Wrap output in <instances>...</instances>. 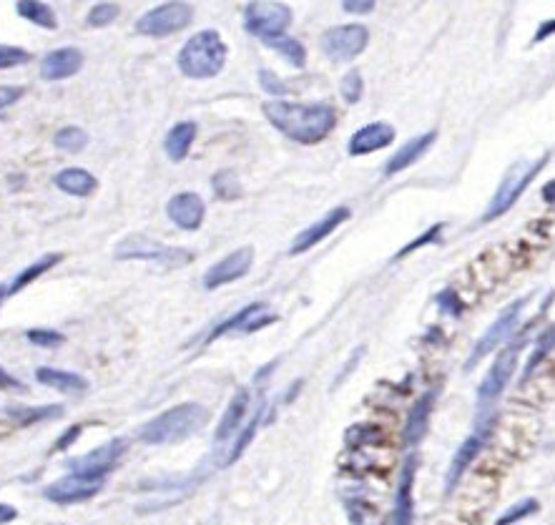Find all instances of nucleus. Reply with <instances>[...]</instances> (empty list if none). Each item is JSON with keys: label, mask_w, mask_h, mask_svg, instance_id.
Masks as SVG:
<instances>
[{"label": "nucleus", "mask_w": 555, "mask_h": 525, "mask_svg": "<svg viewBox=\"0 0 555 525\" xmlns=\"http://www.w3.org/2000/svg\"><path fill=\"white\" fill-rule=\"evenodd\" d=\"M264 116L279 134L304 146L324 141L337 124V114L329 103L269 101L264 103Z\"/></svg>", "instance_id": "nucleus-1"}, {"label": "nucleus", "mask_w": 555, "mask_h": 525, "mask_svg": "<svg viewBox=\"0 0 555 525\" xmlns=\"http://www.w3.org/2000/svg\"><path fill=\"white\" fill-rule=\"evenodd\" d=\"M206 423V410L199 402H184L176 405L171 410L161 412L154 420L144 425L139 430V438L146 445H171L181 443V440L191 438L194 433H199L201 425Z\"/></svg>", "instance_id": "nucleus-2"}, {"label": "nucleus", "mask_w": 555, "mask_h": 525, "mask_svg": "<svg viewBox=\"0 0 555 525\" xmlns=\"http://www.w3.org/2000/svg\"><path fill=\"white\" fill-rule=\"evenodd\" d=\"M227 63V46L216 31L191 36L179 51V68L189 78H214Z\"/></svg>", "instance_id": "nucleus-3"}, {"label": "nucleus", "mask_w": 555, "mask_h": 525, "mask_svg": "<svg viewBox=\"0 0 555 525\" xmlns=\"http://www.w3.org/2000/svg\"><path fill=\"white\" fill-rule=\"evenodd\" d=\"M545 161H548V156H540L538 161L518 164V166H513L508 174H505V179L500 181L498 191H495V196L490 199L488 212H485V217H483L485 222H493V219L503 217V214L508 212L510 206H513L520 196H523V191L528 189L530 181L540 174V169H543Z\"/></svg>", "instance_id": "nucleus-4"}, {"label": "nucleus", "mask_w": 555, "mask_h": 525, "mask_svg": "<svg viewBox=\"0 0 555 525\" xmlns=\"http://www.w3.org/2000/svg\"><path fill=\"white\" fill-rule=\"evenodd\" d=\"M116 259H139V262L159 264V267H184L191 262V254L181 247H169L151 237H129L116 247Z\"/></svg>", "instance_id": "nucleus-5"}, {"label": "nucleus", "mask_w": 555, "mask_h": 525, "mask_svg": "<svg viewBox=\"0 0 555 525\" xmlns=\"http://www.w3.org/2000/svg\"><path fill=\"white\" fill-rule=\"evenodd\" d=\"M525 302H528V297H520V299H515L513 304H508L503 312H500L498 320H495L493 325L488 327V332H485V335L475 342L473 352H470L468 362H465V370H473L480 360H485L490 352H495V347H500L510 335H513L515 327H518V322H520V312H523Z\"/></svg>", "instance_id": "nucleus-6"}, {"label": "nucleus", "mask_w": 555, "mask_h": 525, "mask_svg": "<svg viewBox=\"0 0 555 525\" xmlns=\"http://www.w3.org/2000/svg\"><path fill=\"white\" fill-rule=\"evenodd\" d=\"M292 23V11L284 3H249L244 8V28L264 43L284 36Z\"/></svg>", "instance_id": "nucleus-7"}, {"label": "nucleus", "mask_w": 555, "mask_h": 525, "mask_svg": "<svg viewBox=\"0 0 555 525\" xmlns=\"http://www.w3.org/2000/svg\"><path fill=\"white\" fill-rule=\"evenodd\" d=\"M191 18H194V8L189 3H164V6H156L154 11L144 13L139 23H136V31L141 36L166 38L184 31L191 23Z\"/></svg>", "instance_id": "nucleus-8"}, {"label": "nucleus", "mask_w": 555, "mask_h": 525, "mask_svg": "<svg viewBox=\"0 0 555 525\" xmlns=\"http://www.w3.org/2000/svg\"><path fill=\"white\" fill-rule=\"evenodd\" d=\"M370 43V31L360 23L329 28L322 36V51L332 63H350L360 56Z\"/></svg>", "instance_id": "nucleus-9"}, {"label": "nucleus", "mask_w": 555, "mask_h": 525, "mask_svg": "<svg viewBox=\"0 0 555 525\" xmlns=\"http://www.w3.org/2000/svg\"><path fill=\"white\" fill-rule=\"evenodd\" d=\"M518 357H520V345H510L495 357L493 367L488 370V375L483 377L478 387V402L480 407H488L490 402L498 400L503 395V390L508 387L510 377H513L515 365H518Z\"/></svg>", "instance_id": "nucleus-10"}, {"label": "nucleus", "mask_w": 555, "mask_h": 525, "mask_svg": "<svg viewBox=\"0 0 555 525\" xmlns=\"http://www.w3.org/2000/svg\"><path fill=\"white\" fill-rule=\"evenodd\" d=\"M106 478L101 475H83V473H71L66 478L56 480L46 488V498L53 500L58 505H71V503H83V500L93 498L98 490L103 488Z\"/></svg>", "instance_id": "nucleus-11"}, {"label": "nucleus", "mask_w": 555, "mask_h": 525, "mask_svg": "<svg viewBox=\"0 0 555 525\" xmlns=\"http://www.w3.org/2000/svg\"><path fill=\"white\" fill-rule=\"evenodd\" d=\"M126 448H129L126 440H121V438L108 440L106 445L91 450V453L83 455V458L71 460V473L101 475V478H106V475L116 468V463H119L121 455L126 453Z\"/></svg>", "instance_id": "nucleus-12"}, {"label": "nucleus", "mask_w": 555, "mask_h": 525, "mask_svg": "<svg viewBox=\"0 0 555 525\" xmlns=\"http://www.w3.org/2000/svg\"><path fill=\"white\" fill-rule=\"evenodd\" d=\"M254 262V249L242 247L237 252H232L229 257H224L221 262H216L209 272L204 274V287L206 289H219L224 284H232L237 279H242L244 274L252 269Z\"/></svg>", "instance_id": "nucleus-13"}, {"label": "nucleus", "mask_w": 555, "mask_h": 525, "mask_svg": "<svg viewBox=\"0 0 555 525\" xmlns=\"http://www.w3.org/2000/svg\"><path fill=\"white\" fill-rule=\"evenodd\" d=\"M272 322H277V314L269 312L267 304L262 302L247 304V307L239 309L234 317H229L227 322H221V325L209 335V342L221 335H229V332H257L262 330V327L272 325Z\"/></svg>", "instance_id": "nucleus-14"}, {"label": "nucleus", "mask_w": 555, "mask_h": 525, "mask_svg": "<svg viewBox=\"0 0 555 525\" xmlns=\"http://www.w3.org/2000/svg\"><path fill=\"white\" fill-rule=\"evenodd\" d=\"M347 219H350V209H347V206H335V209H332L327 217H322L319 222H314L312 227H307L304 232H299L297 239L292 242V249H289V252L292 254L309 252V249L317 247L322 239H327L329 234L335 232L337 227H342Z\"/></svg>", "instance_id": "nucleus-15"}, {"label": "nucleus", "mask_w": 555, "mask_h": 525, "mask_svg": "<svg viewBox=\"0 0 555 525\" xmlns=\"http://www.w3.org/2000/svg\"><path fill=\"white\" fill-rule=\"evenodd\" d=\"M166 214H169V219L176 224V227L186 229V232H196V229L201 227V222H204L206 209L201 196L186 191V194H176L174 199L169 201Z\"/></svg>", "instance_id": "nucleus-16"}, {"label": "nucleus", "mask_w": 555, "mask_h": 525, "mask_svg": "<svg viewBox=\"0 0 555 525\" xmlns=\"http://www.w3.org/2000/svg\"><path fill=\"white\" fill-rule=\"evenodd\" d=\"M395 141V126H390L387 121H375L367 124L357 131L350 139V154L352 156H365L372 151H380L385 146H390Z\"/></svg>", "instance_id": "nucleus-17"}, {"label": "nucleus", "mask_w": 555, "mask_h": 525, "mask_svg": "<svg viewBox=\"0 0 555 525\" xmlns=\"http://www.w3.org/2000/svg\"><path fill=\"white\" fill-rule=\"evenodd\" d=\"M83 66V53L78 48H58V51L48 53L43 58L41 76L46 81H63V78H71L81 71Z\"/></svg>", "instance_id": "nucleus-18"}, {"label": "nucleus", "mask_w": 555, "mask_h": 525, "mask_svg": "<svg viewBox=\"0 0 555 525\" xmlns=\"http://www.w3.org/2000/svg\"><path fill=\"white\" fill-rule=\"evenodd\" d=\"M437 134L435 131H427V134L417 136V139H410L405 146H400V149L392 154V159L387 161L385 166V174L392 176V174H400V171H405L407 166H412L415 161L422 159V154H425L427 149H430L432 144H435Z\"/></svg>", "instance_id": "nucleus-19"}, {"label": "nucleus", "mask_w": 555, "mask_h": 525, "mask_svg": "<svg viewBox=\"0 0 555 525\" xmlns=\"http://www.w3.org/2000/svg\"><path fill=\"white\" fill-rule=\"evenodd\" d=\"M483 443H485V435L483 433H473L468 440H465L463 445H460L458 453H455V458H453V463H450L448 475H445V490H448V493L455 488V485H458V480L463 478L465 470L473 465V460L478 458Z\"/></svg>", "instance_id": "nucleus-20"}, {"label": "nucleus", "mask_w": 555, "mask_h": 525, "mask_svg": "<svg viewBox=\"0 0 555 525\" xmlns=\"http://www.w3.org/2000/svg\"><path fill=\"white\" fill-rule=\"evenodd\" d=\"M247 410H249V390L247 387H242V390H237V395L232 397L227 412H224V417H221V423H219V428H216V435H214L216 443L219 445L227 443V440L237 433L239 425H242V420H244V415H247Z\"/></svg>", "instance_id": "nucleus-21"}, {"label": "nucleus", "mask_w": 555, "mask_h": 525, "mask_svg": "<svg viewBox=\"0 0 555 525\" xmlns=\"http://www.w3.org/2000/svg\"><path fill=\"white\" fill-rule=\"evenodd\" d=\"M412 480H415V458H407L405 470H402L400 488H397L395 518H392V525H412V518H415V505H412Z\"/></svg>", "instance_id": "nucleus-22"}, {"label": "nucleus", "mask_w": 555, "mask_h": 525, "mask_svg": "<svg viewBox=\"0 0 555 525\" xmlns=\"http://www.w3.org/2000/svg\"><path fill=\"white\" fill-rule=\"evenodd\" d=\"M432 405H435V392H427V395H422L420 400L415 402V407H412V412H410V420H407V428H405L407 445H417L422 440V435L427 433Z\"/></svg>", "instance_id": "nucleus-23"}, {"label": "nucleus", "mask_w": 555, "mask_h": 525, "mask_svg": "<svg viewBox=\"0 0 555 525\" xmlns=\"http://www.w3.org/2000/svg\"><path fill=\"white\" fill-rule=\"evenodd\" d=\"M194 139H196L194 121H181V124H176L174 129L166 134L164 151L169 154L171 161H184L186 156H189V149L191 144H194Z\"/></svg>", "instance_id": "nucleus-24"}, {"label": "nucleus", "mask_w": 555, "mask_h": 525, "mask_svg": "<svg viewBox=\"0 0 555 525\" xmlns=\"http://www.w3.org/2000/svg\"><path fill=\"white\" fill-rule=\"evenodd\" d=\"M36 380L41 382V385L53 387V390L66 392V395H81V392H86L88 387L83 377L73 375V372L53 370V367H41V370L36 372Z\"/></svg>", "instance_id": "nucleus-25"}, {"label": "nucleus", "mask_w": 555, "mask_h": 525, "mask_svg": "<svg viewBox=\"0 0 555 525\" xmlns=\"http://www.w3.org/2000/svg\"><path fill=\"white\" fill-rule=\"evenodd\" d=\"M56 186L61 191H66V194L71 196H91L93 191L98 189V181L96 176L88 174V171L83 169H66L61 171V174H56Z\"/></svg>", "instance_id": "nucleus-26"}, {"label": "nucleus", "mask_w": 555, "mask_h": 525, "mask_svg": "<svg viewBox=\"0 0 555 525\" xmlns=\"http://www.w3.org/2000/svg\"><path fill=\"white\" fill-rule=\"evenodd\" d=\"M16 11L18 16L36 23V26L48 28V31L56 28V13H53L46 3H38V0H21V3H16Z\"/></svg>", "instance_id": "nucleus-27"}, {"label": "nucleus", "mask_w": 555, "mask_h": 525, "mask_svg": "<svg viewBox=\"0 0 555 525\" xmlns=\"http://www.w3.org/2000/svg\"><path fill=\"white\" fill-rule=\"evenodd\" d=\"M58 262H61V254H46V257H43V259L33 262L31 267H26L21 274H18L16 279H13V284H11V289H8V294H18V292H21V289H26L28 284L36 282V279L41 277V274H46L48 269L56 267Z\"/></svg>", "instance_id": "nucleus-28"}, {"label": "nucleus", "mask_w": 555, "mask_h": 525, "mask_svg": "<svg viewBox=\"0 0 555 525\" xmlns=\"http://www.w3.org/2000/svg\"><path fill=\"white\" fill-rule=\"evenodd\" d=\"M267 46L272 48V51H277L284 61L292 63L294 68H304V63H307V51H304L302 43L294 41V38L289 36L272 38V41H267Z\"/></svg>", "instance_id": "nucleus-29"}, {"label": "nucleus", "mask_w": 555, "mask_h": 525, "mask_svg": "<svg viewBox=\"0 0 555 525\" xmlns=\"http://www.w3.org/2000/svg\"><path fill=\"white\" fill-rule=\"evenodd\" d=\"M63 412V407L58 405H48V407H13L8 410V415L21 425H31L38 423V420H48V417H58Z\"/></svg>", "instance_id": "nucleus-30"}, {"label": "nucleus", "mask_w": 555, "mask_h": 525, "mask_svg": "<svg viewBox=\"0 0 555 525\" xmlns=\"http://www.w3.org/2000/svg\"><path fill=\"white\" fill-rule=\"evenodd\" d=\"M53 144L63 151L78 154V151H83L88 146V134L83 129H78V126H66V129H61L53 136Z\"/></svg>", "instance_id": "nucleus-31"}, {"label": "nucleus", "mask_w": 555, "mask_h": 525, "mask_svg": "<svg viewBox=\"0 0 555 525\" xmlns=\"http://www.w3.org/2000/svg\"><path fill=\"white\" fill-rule=\"evenodd\" d=\"M262 415H264V405L259 407V412L257 415L252 417V420H249V425H247V430H244L242 435H239V440L237 443H234V448H232V453H229V460L227 463H237L239 458H242V453L244 450L249 448V443H252V438L254 435H257V430H259V423H262Z\"/></svg>", "instance_id": "nucleus-32"}, {"label": "nucleus", "mask_w": 555, "mask_h": 525, "mask_svg": "<svg viewBox=\"0 0 555 525\" xmlns=\"http://www.w3.org/2000/svg\"><path fill=\"white\" fill-rule=\"evenodd\" d=\"M342 98H345L347 103H352L355 106L357 101L362 98V91H365V81H362V73L360 71H350L345 78H342Z\"/></svg>", "instance_id": "nucleus-33"}, {"label": "nucleus", "mask_w": 555, "mask_h": 525, "mask_svg": "<svg viewBox=\"0 0 555 525\" xmlns=\"http://www.w3.org/2000/svg\"><path fill=\"white\" fill-rule=\"evenodd\" d=\"M533 513H538V500L525 498V500H520L518 505H513L508 513L500 515L498 525H513V523H518V520L528 518V515H533Z\"/></svg>", "instance_id": "nucleus-34"}, {"label": "nucleus", "mask_w": 555, "mask_h": 525, "mask_svg": "<svg viewBox=\"0 0 555 525\" xmlns=\"http://www.w3.org/2000/svg\"><path fill=\"white\" fill-rule=\"evenodd\" d=\"M116 16H119V6L116 3H96L91 8V13H88V26H108L111 21H116Z\"/></svg>", "instance_id": "nucleus-35"}, {"label": "nucleus", "mask_w": 555, "mask_h": 525, "mask_svg": "<svg viewBox=\"0 0 555 525\" xmlns=\"http://www.w3.org/2000/svg\"><path fill=\"white\" fill-rule=\"evenodd\" d=\"M28 61H31V53H26L23 48L0 46V71H3V68L23 66V63H28Z\"/></svg>", "instance_id": "nucleus-36"}, {"label": "nucleus", "mask_w": 555, "mask_h": 525, "mask_svg": "<svg viewBox=\"0 0 555 525\" xmlns=\"http://www.w3.org/2000/svg\"><path fill=\"white\" fill-rule=\"evenodd\" d=\"M555 347V327H550L545 335H540V340H538V350L533 352V357H530V362H528V367H525V375H530V372L535 370V365H538L540 360H543L545 355H548L550 350Z\"/></svg>", "instance_id": "nucleus-37"}, {"label": "nucleus", "mask_w": 555, "mask_h": 525, "mask_svg": "<svg viewBox=\"0 0 555 525\" xmlns=\"http://www.w3.org/2000/svg\"><path fill=\"white\" fill-rule=\"evenodd\" d=\"M214 191L219 196H224V199H232V196L239 194V184L234 181L232 171H219L214 176Z\"/></svg>", "instance_id": "nucleus-38"}, {"label": "nucleus", "mask_w": 555, "mask_h": 525, "mask_svg": "<svg viewBox=\"0 0 555 525\" xmlns=\"http://www.w3.org/2000/svg\"><path fill=\"white\" fill-rule=\"evenodd\" d=\"M28 340H31L33 345L48 347V350H53V347L61 345L63 335H61V332H53V330H31V332H28Z\"/></svg>", "instance_id": "nucleus-39"}, {"label": "nucleus", "mask_w": 555, "mask_h": 525, "mask_svg": "<svg viewBox=\"0 0 555 525\" xmlns=\"http://www.w3.org/2000/svg\"><path fill=\"white\" fill-rule=\"evenodd\" d=\"M437 304H440L448 314H453V317H458V314L463 312V302L458 299L455 289H445V292L437 294Z\"/></svg>", "instance_id": "nucleus-40"}, {"label": "nucleus", "mask_w": 555, "mask_h": 525, "mask_svg": "<svg viewBox=\"0 0 555 525\" xmlns=\"http://www.w3.org/2000/svg\"><path fill=\"white\" fill-rule=\"evenodd\" d=\"M440 232H442V224H435V227H432V229H430V232H427V234H422V237H420V239H415V242H410V244H407V247H405V249H402V252H400V254H397V259H400V257H405V254H410V252H415V249H420V247H422V244L437 242V239H440Z\"/></svg>", "instance_id": "nucleus-41"}, {"label": "nucleus", "mask_w": 555, "mask_h": 525, "mask_svg": "<svg viewBox=\"0 0 555 525\" xmlns=\"http://www.w3.org/2000/svg\"><path fill=\"white\" fill-rule=\"evenodd\" d=\"M23 96V88L18 86H0V116L6 114L11 109L13 103Z\"/></svg>", "instance_id": "nucleus-42"}, {"label": "nucleus", "mask_w": 555, "mask_h": 525, "mask_svg": "<svg viewBox=\"0 0 555 525\" xmlns=\"http://www.w3.org/2000/svg\"><path fill=\"white\" fill-rule=\"evenodd\" d=\"M259 81H262V86L267 88L269 93H277V96L287 93V86H282V81H279V78L274 76L272 71H262V73H259Z\"/></svg>", "instance_id": "nucleus-43"}, {"label": "nucleus", "mask_w": 555, "mask_h": 525, "mask_svg": "<svg viewBox=\"0 0 555 525\" xmlns=\"http://www.w3.org/2000/svg\"><path fill=\"white\" fill-rule=\"evenodd\" d=\"M342 8L347 13H372L375 11V0H345Z\"/></svg>", "instance_id": "nucleus-44"}, {"label": "nucleus", "mask_w": 555, "mask_h": 525, "mask_svg": "<svg viewBox=\"0 0 555 525\" xmlns=\"http://www.w3.org/2000/svg\"><path fill=\"white\" fill-rule=\"evenodd\" d=\"M0 387H6V390H23L21 382H18L16 377L8 375V372L3 370V367H0Z\"/></svg>", "instance_id": "nucleus-45"}, {"label": "nucleus", "mask_w": 555, "mask_h": 525, "mask_svg": "<svg viewBox=\"0 0 555 525\" xmlns=\"http://www.w3.org/2000/svg\"><path fill=\"white\" fill-rule=\"evenodd\" d=\"M16 518H18V510L13 508V505L0 503V525L11 523V520H16Z\"/></svg>", "instance_id": "nucleus-46"}, {"label": "nucleus", "mask_w": 555, "mask_h": 525, "mask_svg": "<svg viewBox=\"0 0 555 525\" xmlns=\"http://www.w3.org/2000/svg\"><path fill=\"white\" fill-rule=\"evenodd\" d=\"M81 433V425H73L71 430H68V435H63L61 440H58L56 443V450H63V448H68V445L73 443V438H76V435Z\"/></svg>", "instance_id": "nucleus-47"}, {"label": "nucleus", "mask_w": 555, "mask_h": 525, "mask_svg": "<svg viewBox=\"0 0 555 525\" xmlns=\"http://www.w3.org/2000/svg\"><path fill=\"white\" fill-rule=\"evenodd\" d=\"M550 33H555V21H548L540 26V31L535 33V41H543V38H548Z\"/></svg>", "instance_id": "nucleus-48"}, {"label": "nucleus", "mask_w": 555, "mask_h": 525, "mask_svg": "<svg viewBox=\"0 0 555 525\" xmlns=\"http://www.w3.org/2000/svg\"><path fill=\"white\" fill-rule=\"evenodd\" d=\"M6 289H3V284H0V302H3V297H6Z\"/></svg>", "instance_id": "nucleus-49"}]
</instances>
